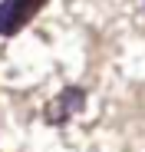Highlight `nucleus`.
Here are the masks:
<instances>
[{
    "label": "nucleus",
    "instance_id": "nucleus-1",
    "mask_svg": "<svg viewBox=\"0 0 145 152\" xmlns=\"http://www.w3.org/2000/svg\"><path fill=\"white\" fill-rule=\"evenodd\" d=\"M83 109H86V89L83 86H66L43 106V122L46 126H66Z\"/></svg>",
    "mask_w": 145,
    "mask_h": 152
},
{
    "label": "nucleus",
    "instance_id": "nucleus-2",
    "mask_svg": "<svg viewBox=\"0 0 145 152\" xmlns=\"http://www.w3.org/2000/svg\"><path fill=\"white\" fill-rule=\"evenodd\" d=\"M50 0H0V37L20 33Z\"/></svg>",
    "mask_w": 145,
    "mask_h": 152
}]
</instances>
